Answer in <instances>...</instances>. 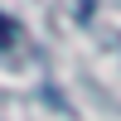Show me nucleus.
<instances>
[{"instance_id":"nucleus-1","label":"nucleus","mask_w":121,"mask_h":121,"mask_svg":"<svg viewBox=\"0 0 121 121\" xmlns=\"http://www.w3.org/2000/svg\"><path fill=\"white\" fill-rule=\"evenodd\" d=\"M15 39H19V29H15V19H5V15H0V53H5V48L15 44Z\"/></svg>"}]
</instances>
